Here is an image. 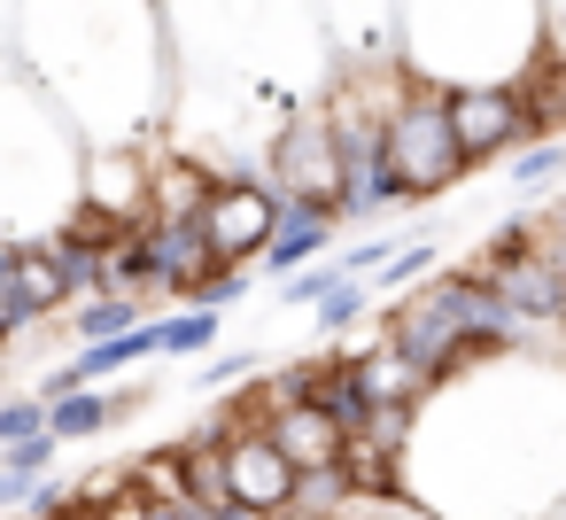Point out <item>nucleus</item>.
<instances>
[{
    "instance_id": "f257e3e1",
    "label": "nucleus",
    "mask_w": 566,
    "mask_h": 520,
    "mask_svg": "<svg viewBox=\"0 0 566 520\" xmlns=\"http://www.w3.org/2000/svg\"><path fill=\"white\" fill-rule=\"evenodd\" d=\"M86 187V133L71 110L17 63L0 55V233H55L78 210Z\"/></svg>"
},
{
    "instance_id": "f03ea898",
    "label": "nucleus",
    "mask_w": 566,
    "mask_h": 520,
    "mask_svg": "<svg viewBox=\"0 0 566 520\" xmlns=\"http://www.w3.org/2000/svg\"><path fill=\"white\" fill-rule=\"evenodd\" d=\"M380 148H388V171L403 187V202H427L442 195L458 171H465V141L450 125V86H427V79H403L388 117H380Z\"/></svg>"
},
{
    "instance_id": "7ed1b4c3",
    "label": "nucleus",
    "mask_w": 566,
    "mask_h": 520,
    "mask_svg": "<svg viewBox=\"0 0 566 520\" xmlns=\"http://www.w3.org/2000/svg\"><path fill=\"white\" fill-rule=\"evenodd\" d=\"M264 179L280 187L287 210H326L342 218V195H349V164H342V133L326 110H303L272 133V156H264Z\"/></svg>"
},
{
    "instance_id": "20e7f679",
    "label": "nucleus",
    "mask_w": 566,
    "mask_h": 520,
    "mask_svg": "<svg viewBox=\"0 0 566 520\" xmlns=\"http://www.w3.org/2000/svg\"><path fill=\"white\" fill-rule=\"evenodd\" d=\"M195 226H202V241H210L218 264H256L264 241H272V226H280V187L256 179V171H218V187H210V202H202Z\"/></svg>"
},
{
    "instance_id": "39448f33",
    "label": "nucleus",
    "mask_w": 566,
    "mask_h": 520,
    "mask_svg": "<svg viewBox=\"0 0 566 520\" xmlns=\"http://www.w3.org/2000/svg\"><path fill=\"white\" fill-rule=\"evenodd\" d=\"M218 443H226V489H233V505H249V512H287L295 505V458L272 443V427L264 419H249V427H218Z\"/></svg>"
},
{
    "instance_id": "423d86ee",
    "label": "nucleus",
    "mask_w": 566,
    "mask_h": 520,
    "mask_svg": "<svg viewBox=\"0 0 566 520\" xmlns=\"http://www.w3.org/2000/svg\"><path fill=\"white\" fill-rule=\"evenodd\" d=\"M450 125L465 141V164H481V156H504L512 141H527L535 110L512 86H450Z\"/></svg>"
},
{
    "instance_id": "0eeeda50",
    "label": "nucleus",
    "mask_w": 566,
    "mask_h": 520,
    "mask_svg": "<svg viewBox=\"0 0 566 520\" xmlns=\"http://www.w3.org/2000/svg\"><path fill=\"white\" fill-rule=\"evenodd\" d=\"M264 427H272V443L295 458V474H318V466H342L349 458V427L318 404V396H295V404H272V412H256Z\"/></svg>"
},
{
    "instance_id": "6e6552de",
    "label": "nucleus",
    "mask_w": 566,
    "mask_h": 520,
    "mask_svg": "<svg viewBox=\"0 0 566 520\" xmlns=\"http://www.w3.org/2000/svg\"><path fill=\"white\" fill-rule=\"evenodd\" d=\"M9 288H17V303H24L32 319H55V311H63L71 295H78V280H71V264H63L55 233H32V241H17Z\"/></svg>"
},
{
    "instance_id": "1a4fd4ad",
    "label": "nucleus",
    "mask_w": 566,
    "mask_h": 520,
    "mask_svg": "<svg viewBox=\"0 0 566 520\" xmlns=\"http://www.w3.org/2000/svg\"><path fill=\"white\" fill-rule=\"evenodd\" d=\"M210 187H218V171L202 164V156H187V148H171V156H148V218H202V202H210Z\"/></svg>"
},
{
    "instance_id": "9d476101",
    "label": "nucleus",
    "mask_w": 566,
    "mask_h": 520,
    "mask_svg": "<svg viewBox=\"0 0 566 520\" xmlns=\"http://www.w3.org/2000/svg\"><path fill=\"white\" fill-rule=\"evenodd\" d=\"M140 396H148V388L102 396V388L86 381V388H71V396H55V404H48V427H55V443H94V435H109V427H117Z\"/></svg>"
},
{
    "instance_id": "9b49d317",
    "label": "nucleus",
    "mask_w": 566,
    "mask_h": 520,
    "mask_svg": "<svg viewBox=\"0 0 566 520\" xmlns=\"http://www.w3.org/2000/svg\"><path fill=\"white\" fill-rule=\"evenodd\" d=\"M334 226H342V218H326V210H287V202H280V226H272V241H264L256 264H264L272 280H287V272H303V264L334 241Z\"/></svg>"
},
{
    "instance_id": "f8f14e48",
    "label": "nucleus",
    "mask_w": 566,
    "mask_h": 520,
    "mask_svg": "<svg viewBox=\"0 0 566 520\" xmlns=\"http://www.w3.org/2000/svg\"><path fill=\"white\" fill-rule=\"evenodd\" d=\"M140 319H148V295L102 288V295H78V311H71V334H78V342H109V334H125V326H140Z\"/></svg>"
},
{
    "instance_id": "ddd939ff",
    "label": "nucleus",
    "mask_w": 566,
    "mask_h": 520,
    "mask_svg": "<svg viewBox=\"0 0 566 520\" xmlns=\"http://www.w3.org/2000/svg\"><path fill=\"white\" fill-rule=\"evenodd\" d=\"M218 334H226V311L179 303L171 319H156V357H202V350H218Z\"/></svg>"
},
{
    "instance_id": "4468645a",
    "label": "nucleus",
    "mask_w": 566,
    "mask_h": 520,
    "mask_svg": "<svg viewBox=\"0 0 566 520\" xmlns=\"http://www.w3.org/2000/svg\"><path fill=\"white\" fill-rule=\"evenodd\" d=\"M311 311H318V326H326V334H349V326L373 311V280H357V272H349V280H334Z\"/></svg>"
},
{
    "instance_id": "2eb2a0df",
    "label": "nucleus",
    "mask_w": 566,
    "mask_h": 520,
    "mask_svg": "<svg viewBox=\"0 0 566 520\" xmlns=\"http://www.w3.org/2000/svg\"><path fill=\"white\" fill-rule=\"evenodd\" d=\"M48 427V396H0V443H24Z\"/></svg>"
},
{
    "instance_id": "dca6fc26",
    "label": "nucleus",
    "mask_w": 566,
    "mask_h": 520,
    "mask_svg": "<svg viewBox=\"0 0 566 520\" xmlns=\"http://www.w3.org/2000/svg\"><path fill=\"white\" fill-rule=\"evenodd\" d=\"M55 427H40V435H24V443H0V466H17V474H48L55 466Z\"/></svg>"
},
{
    "instance_id": "f3484780",
    "label": "nucleus",
    "mask_w": 566,
    "mask_h": 520,
    "mask_svg": "<svg viewBox=\"0 0 566 520\" xmlns=\"http://www.w3.org/2000/svg\"><path fill=\"white\" fill-rule=\"evenodd\" d=\"M32 326H40V319L17 303V288H9V280H0V350H9V342H24Z\"/></svg>"
},
{
    "instance_id": "a211bd4d",
    "label": "nucleus",
    "mask_w": 566,
    "mask_h": 520,
    "mask_svg": "<svg viewBox=\"0 0 566 520\" xmlns=\"http://www.w3.org/2000/svg\"><path fill=\"white\" fill-rule=\"evenodd\" d=\"M0 55H17V0H0Z\"/></svg>"
},
{
    "instance_id": "6ab92c4d",
    "label": "nucleus",
    "mask_w": 566,
    "mask_h": 520,
    "mask_svg": "<svg viewBox=\"0 0 566 520\" xmlns=\"http://www.w3.org/2000/svg\"><path fill=\"white\" fill-rule=\"evenodd\" d=\"M349 520H373V512H365V505H357V512H349ZM419 520H427V512H419Z\"/></svg>"
}]
</instances>
